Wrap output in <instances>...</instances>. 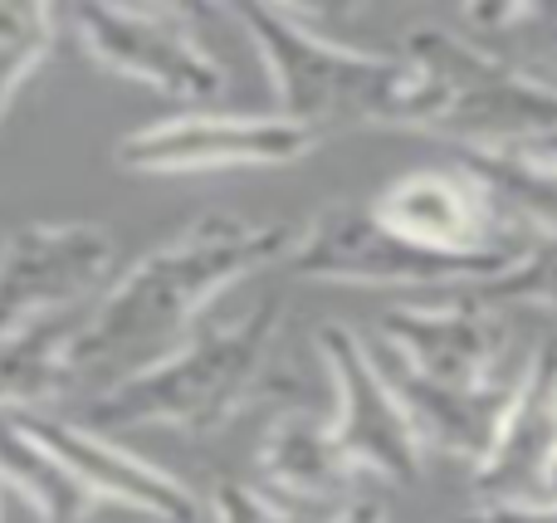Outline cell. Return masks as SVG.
<instances>
[{"mask_svg": "<svg viewBox=\"0 0 557 523\" xmlns=\"http://www.w3.org/2000/svg\"><path fill=\"white\" fill-rule=\"evenodd\" d=\"M113 235L88 221H35L0 240V338L88 303L113 274Z\"/></svg>", "mask_w": 557, "mask_h": 523, "instance_id": "ba28073f", "label": "cell"}, {"mask_svg": "<svg viewBox=\"0 0 557 523\" xmlns=\"http://www.w3.org/2000/svg\"><path fill=\"white\" fill-rule=\"evenodd\" d=\"M318 127L284 113H182L147 123L117 142V166L143 176L221 172V166H288L318 147Z\"/></svg>", "mask_w": 557, "mask_h": 523, "instance_id": "52a82bcc", "label": "cell"}, {"mask_svg": "<svg viewBox=\"0 0 557 523\" xmlns=\"http://www.w3.org/2000/svg\"><path fill=\"white\" fill-rule=\"evenodd\" d=\"M367 211L401 240H416L441 254H504V260H519L539 245L513 231L460 166H421V172L396 176L372 196Z\"/></svg>", "mask_w": 557, "mask_h": 523, "instance_id": "30bf717a", "label": "cell"}, {"mask_svg": "<svg viewBox=\"0 0 557 523\" xmlns=\"http://www.w3.org/2000/svg\"><path fill=\"white\" fill-rule=\"evenodd\" d=\"M401 64L411 74L401 127L450 137V147H519L557 133V88L470 45L460 29H411Z\"/></svg>", "mask_w": 557, "mask_h": 523, "instance_id": "3957f363", "label": "cell"}, {"mask_svg": "<svg viewBox=\"0 0 557 523\" xmlns=\"http://www.w3.org/2000/svg\"><path fill=\"white\" fill-rule=\"evenodd\" d=\"M0 523H5V519H0Z\"/></svg>", "mask_w": 557, "mask_h": 523, "instance_id": "484cf974", "label": "cell"}, {"mask_svg": "<svg viewBox=\"0 0 557 523\" xmlns=\"http://www.w3.org/2000/svg\"><path fill=\"white\" fill-rule=\"evenodd\" d=\"M0 485L20 489L45 523H84L94 509V495L20 421H0Z\"/></svg>", "mask_w": 557, "mask_h": 523, "instance_id": "ac0fdd59", "label": "cell"}, {"mask_svg": "<svg viewBox=\"0 0 557 523\" xmlns=\"http://www.w3.org/2000/svg\"><path fill=\"white\" fill-rule=\"evenodd\" d=\"M278 309V299H264L240 323H201L166 358L108 382L88 401V431L176 426L186 436H215L264 387Z\"/></svg>", "mask_w": 557, "mask_h": 523, "instance_id": "7a4b0ae2", "label": "cell"}, {"mask_svg": "<svg viewBox=\"0 0 557 523\" xmlns=\"http://www.w3.org/2000/svg\"><path fill=\"white\" fill-rule=\"evenodd\" d=\"M376 343L396 352L411 372L445 387L499 382V358L509 352V319L484 309L470 294L455 303H392L376 319Z\"/></svg>", "mask_w": 557, "mask_h": 523, "instance_id": "8fae6325", "label": "cell"}, {"mask_svg": "<svg viewBox=\"0 0 557 523\" xmlns=\"http://www.w3.org/2000/svg\"><path fill=\"white\" fill-rule=\"evenodd\" d=\"M474 303L484 309H557V231L543 235L529 254L509 264L504 274H494L490 284H474L470 289Z\"/></svg>", "mask_w": 557, "mask_h": 523, "instance_id": "ffe728a7", "label": "cell"}, {"mask_svg": "<svg viewBox=\"0 0 557 523\" xmlns=\"http://www.w3.org/2000/svg\"><path fill=\"white\" fill-rule=\"evenodd\" d=\"M260 470L288 505H308V509H327L357 480V470L337 450L327 421L313 416V411H288L264 431Z\"/></svg>", "mask_w": 557, "mask_h": 523, "instance_id": "9a60e30c", "label": "cell"}, {"mask_svg": "<svg viewBox=\"0 0 557 523\" xmlns=\"http://www.w3.org/2000/svg\"><path fill=\"white\" fill-rule=\"evenodd\" d=\"M54 10L49 5H0V123L15 103L20 84L39 69L54 45Z\"/></svg>", "mask_w": 557, "mask_h": 523, "instance_id": "d6986e66", "label": "cell"}, {"mask_svg": "<svg viewBox=\"0 0 557 523\" xmlns=\"http://www.w3.org/2000/svg\"><path fill=\"white\" fill-rule=\"evenodd\" d=\"M215 523H323V509L308 505H274L245 480H221L211 495Z\"/></svg>", "mask_w": 557, "mask_h": 523, "instance_id": "44dd1931", "label": "cell"}, {"mask_svg": "<svg viewBox=\"0 0 557 523\" xmlns=\"http://www.w3.org/2000/svg\"><path fill=\"white\" fill-rule=\"evenodd\" d=\"M543 499H557V460H553V470H548V495Z\"/></svg>", "mask_w": 557, "mask_h": 523, "instance_id": "d4e9b609", "label": "cell"}, {"mask_svg": "<svg viewBox=\"0 0 557 523\" xmlns=\"http://www.w3.org/2000/svg\"><path fill=\"white\" fill-rule=\"evenodd\" d=\"M455 20L470 45L490 49L519 74L539 78V84L557 74V5H470Z\"/></svg>", "mask_w": 557, "mask_h": 523, "instance_id": "e0dca14e", "label": "cell"}, {"mask_svg": "<svg viewBox=\"0 0 557 523\" xmlns=\"http://www.w3.org/2000/svg\"><path fill=\"white\" fill-rule=\"evenodd\" d=\"M519 147L533 157V162H543L548 172H557V133H543V137H533V142H519Z\"/></svg>", "mask_w": 557, "mask_h": 523, "instance_id": "cb8c5ba5", "label": "cell"}, {"mask_svg": "<svg viewBox=\"0 0 557 523\" xmlns=\"http://www.w3.org/2000/svg\"><path fill=\"white\" fill-rule=\"evenodd\" d=\"M323 523H392V519H386V509L376 505V499H352L343 514H333V519H323Z\"/></svg>", "mask_w": 557, "mask_h": 523, "instance_id": "603a6c76", "label": "cell"}, {"mask_svg": "<svg viewBox=\"0 0 557 523\" xmlns=\"http://www.w3.org/2000/svg\"><path fill=\"white\" fill-rule=\"evenodd\" d=\"M318 358L337 387V416L327 421L337 450L357 475H376L386 485H416L421 480V440L401 416L396 397L386 391L382 372L362 348V333L347 323H323L313 333Z\"/></svg>", "mask_w": 557, "mask_h": 523, "instance_id": "9c48e42d", "label": "cell"}, {"mask_svg": "<svg viewBox=\"0 0 557 523\" xmlns=\"http://www.w3.org/2000/svg\"><path fill=\"white\" fill-rule=\"evenodd\" d=\"M455 523H557V499H480Z\"/></svg>", "mask_w": 557, "mask_h": 523, "instance_id": "7402d4cb", "label": "cell"}, {"mask_svg": "<svg viewBox=\"0 0 557 523\" xmlns=\"http://www.w3.org/2000/svg\"><path fill=\"white\" fill-rule=\"evenodd\" d=\"M294 225H260L245 215H201L176 240L157 245L133 264L94 309H84L69 372L78 377H127L147 362L166 358L172 343L196 323V313L255 270L284 264Z\"/></svg>", "mask_w": 557, "mask_h": 523, "instance_id": "6da1fadb", "label": "cell"}, {"mask_svg": "<svg viewBox=\"0 0 557 523\" xmlns=\"http://www.w3.org/2000/svg\"><path fill=\"white\" fill-rule=\"evenodd\" d=\"M362 348H367V358H372V368L382 372L386 391L396 397V407L411 421L421 446L460 456V460H470V465L490 450L494 431H499L504 411H509V401H513V382L499 377V382H484V387H445V382H431V377H421V372H411L386 343L362 338Z\"/></svg>", "mask_w": 557, "mask_h": 523, "instance_id": "5bb4252c", "label": "cell"}, {"mask_svg": "<svg viewBox=\"0 0 557 523\" xmlns=\"http://www.w3.org/2000/svg\"><path fill=\"white\" fill-rule=\"evenodd\" d=\"M557 460V338L539 343L513 382V401L494 431L490 450L474 460L480 499H543Z\"/></svg>", "mask_w": 557, "mask_h": 523, "instance_id": "7c38bea8", "label": "cell"}, {"mask_svg": "<svg viewBox=\"0 0 557 523\" xmlns=\"http://www.w3.org/2000/svg\"><path fill=\"white\" fill-rule=\"evenodd\" d=\"M78 323H84V303L45 313V319L0 338V411H20L25 416L39 401H54L59 391L74 387L69 343H74Z\"/></svg>", "mask_w": 557, "mask_h": 523, "instance_id": "2e32d148", "label": "cell"}, {"mask_svg": "<svg viewBox=\"0 0 557 523\" xmlns=\"http://www.w3.org/2000/svg\"><path fill=\"white\" fill-rule=\"evenodd\" d=\"M74 25L84 35V49L113 74L137 78L182 103H206L225 94V64L196 39L191 10L84 5Z\"/></svg>", "mask_w": 557, "mask_h": 523, "instance_id": "8992f818", "label": "cell"}, {"mask_svg": "<svg viewBox=\"0 0 557 523\" xmlns=\"http://www.w3.org/2000/svg\"><path fill=\"white\" fill-rule=\"evenodd\" d=\"M513 260L504 254H441L386 231L367 206L333 201L294 231L284 270L313 284H490Z\"/></svg>", "mask_w": 557, "mask_h": 523, "instance_id": "5b68a950", "label": "cell"}, {"mask_svg": "<svg viewBox=\"0 0 557 523\" xmlns=\"http://www.w3.org/2000/svg\"><path fill=\"white\" fill-rule=\"evenodd\" d=\"M231 15L260 45L284 117L318 127V133L333 123L401 127L406 84H411L401 59L337 45L323 29L308 25L304 10L288 5H235Z\"/></svg>", "mask_w": 557, "mask_h": 523, "instance_id": "277c9868", "label": "cell"}, {"mask_svg": "<svg viewBox=\"0 0 557 523\" xmlns=\"http://www.w3.org/2000/svg\"><path fill=\"white\" fill-rule=\"evenodd\" d=\"M78 485L94 499H113V505H127L137 514H152L162 523H196V495L182 485L176 475L157 470L152 460H137L133 450L113 446L108 436L88 426H69L59 416H39V411H25L15 416Z\"/></svg>", "mask_w": 557, "mask_h": 523, "instance_id": "4fadbf2b", "label": "cell"}]
</instances>
